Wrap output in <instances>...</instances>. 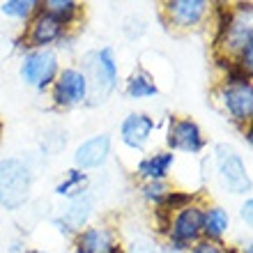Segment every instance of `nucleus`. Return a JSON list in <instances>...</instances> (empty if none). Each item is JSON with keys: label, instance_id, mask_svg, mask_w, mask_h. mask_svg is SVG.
<instances>
[{"label": "nucleus", "instance_id": "obj_1", "mask_svg": "<svg viewBox=\"0 0 253 253\" xmlns=\"http://www.w3.org/2000/svg\"><path fill=\"white\" fill-rule=\"evenodd\" d=\"M83 67H85L83 76L87 83V94L92 97V101H104L113 92L115 81H118V65L113 60V51L101 48L94 53H87Z\"/></svg>", "mask_w": 253, "mask_h": 253}, {"label": "nucleus", "instance_id": "obj_2", "mask_svg": "<svg viewBox=\"0 0 253 253\" xmlns=\"http://www.w3.org/2000/svg\"><path fill=\"white\" fill-rule=\"evenodd\" d=\"M33 184L30 168L21 159L0 161V205L7 210H16L28 200Z\"/></svg>", "mask_w": 253, "mask_h": 253}, {"label": "nucleus", "instance_id": "obj_3", "mask_svg": "<svg viewBox=\"0 0 253 253\" xmlns=\"http://www.w3.org/2000/svg\"><path fill=\"white\" fill-rule=\"evenodd\" d=\"M58 74V58L53 51L48 48H40L33 51L30 55H26V60L21 65V76L28 85L33 87H46Z\"/></svg>", "mask_w": 253, "mask_h": 253}, {"label": "nucleus", "instance_id": "obj_4", "mask_svg": "<svg viewBox=\"0 0 253 253\" xmlns=\"http://www.w3.org/2000/svg\"><path fill=\"white\" fill-rule=\"evenodd\" d=\"M216 159H219V173L221 180L233 193H244L249 189V175L244 168V161L235 154L233 147L219 145L216 147Z\"/></svg>", "mask_w": 253, "mask_h": 253}, {"label": "nucleus", "instance_id": "obj_5", "mask_svg": "<svg viewBox=\"0 0 253 253\" xmlns=\"http://www.w3.org/2000/svg\"><path fill=\"white\" fill-rule=\"evenodd\" d=\"M87 97V83L83 72L79 69H65L55 81V90H53V99L60 106H74Z\"/></svg>", "mask_w": 253, "mask_h": 253}, {"label": "nucleus", "instance_id": "obj_6", "mask_svg": "<svg viewBox=\"0 0 253 253\" xmlns=\"http://www.w3.org/2000/svg\"><path fill=\"white\" fill-rule=\"evenodd\" d=\"M223 104L235 120H249L253 115L251 83H228L223 87Z\"/></svg>", "mask_w": 253, "mask_h": 253}, {"label": "nucleus", "instance_id": "obj_7", "mask_svg": "<svg viewBox=\"0 0 253 253\" xmlns=\"http://www.w3.org/2000/svg\"><path fill=\"white\" fill-rule=\"evenodd\" d=\"M168 145L173 150H184V152H198L203 147V136L196 122L191 120H175L170 122L168 131Z\"/></svg>", "mask_w": 253, "mask_h": 253}, {"label": "nucleus", "instance_id": "obj_8", "mask_svg": "<svg viewBox=\"0 0 253 253\" xmlns=\"http://www.w3.org/2000/svg\"><path fill=\"white\" fill-rule=\"evenodd\" d=\"M111 154V138L108 136H94V138L85 140L83 145H79L74 161L79 168H97L108 159Z\"/></svg>", "mask_w": 253, "mask_h": 253}, {"label": "nucleus", "instance_id": "obj_9", "mask_svg": "<svg viewBox=\"0 0 253 253\" xmlns=\"http://www.w3.org/2000/svg\"><path fill=\"white\" fill-rule=\"evenodd\" d=\"M203 233V212L198 207H182L173 221V237L177 244L196 240Z\"/></svg>", "mask_w": 253, "mask_h": 253}, {"label": "nucleus", "instance_id": "obj_10", "mask_svg": "<svg viewBox=\"0 0 253 253\" xmlns=\"http://www.w3.org/2000/svg\"><path fill=\"white\" fill-rule=\"evenodd\" d=\"M152 126L154 122L147 118V115H140V113H131L122 122V140H125L129 147H143L152 133Z\"/></svg>", "mask_w": 253, "mask_h": 253}, {"label": "nucleus", "instance_id": "obj_11", "mask_svg": "<svg viewBox=\"0 0 253 253\" xmlns=\"http://www.w3.org/2000/svg\"><path fill=\"white\" fill-rule=\"evenodd\" d=\"M207 12V2L203 0H175L168 2V14L180 28L196 26Z\"/></svg>", "mask_w": 253, "mask_h": 253}, {"label": "nucleus", "instance_id": "obj_12", "mask_svg": "<svg viewBox=\"0 0 253 253\" xmlns=\"http://www.w3.org/2000/svg\"><path fill=\"white\" fill-rule=\"evenodd\" d=\"M76 251L79 253H115L113 237L104 228H87L79 235L76 242Z\"/></svg>", "mask_w": 253, "mask_h": 253}, {"label": "nucleus", "instance_id": "obj_13", "mask_svg": "<svg viewBox=\"0 0 253 253\" xmlns=\"http://www.w3.org/2000/svg\"><path fill=\"white\" fill-rule=\"evenodd\" d=\"M60 35H62V23L55 21L46 12H42L33 21V26H30V42H33V46H46L51 42L60 40Z\"/></svg>", "mask_w": 253, "mask_h": 253}, {"label": "nucleus", "instance_id": "obj_14", "mask_svg": "<svg viewBox=\"0 0 253 253\" xmlns=\"http://www.w3.org/2000/svg\"><path fill=\"white\" fill-rule=\"evenodd\" d=\"M223 33H226V44L230 51H242V48L251 44V21L249 14H242L240 19H228V23H223Z\"/></svg>", "mask_w": 253, "mask_h": 253}, {"label": "nucleus", "instance_id": "obj_15", "mask_svg": "<svg viewBox=\"0 0 253 253\" xmlns=\"http://www.w3.org/2000/svg\"><path fill=\"white\" fill-rule=\"evenodd\" d=\"M90 212H92V196H90V193H79V196L72 200V205L67 207L65 216H62L67 230H76V228H81L87 221Z\"/></svg>", "mask_w": 253, "mask_h": 253}, {"label": "nucleus", "instance_id": "obj_16", "mask_svg": "<svg viewBox=\"0 0 253 253\" xmlns=\"http://www.w3.org/2000/svg\"><path fill=\"white\" fill-rule=\"evenodd\" d=\"M170 166H173V152H159V154H154V157H147V159L140 161L138 173L143 177H147L150 182H157L168 173Z\"/></svg>", "mask_w": 253, "mask_h": 253}, {"label": "nucleus", "instance_id": "obj_17", "mask_svg": "<svg viewBox=\"0 0 253 253\" xmlns=\"http://www.w3.org/2000/svg\"><path fill=\"white\" fill-rule=\"evenodd\" d=\"M228 223H230V216L223 207H212V210H207L203 214V230L207 233L210 240H216L221 235L226 233Z\"/></svg>", "mask_w": 253, "mask_h": 253}, {"label": "nucleus", "instance_id": "obj_18", "mask_svg": "<svg viewBox=\"0 0 253 253\" xmlns=\"http://www.w3.org/2000/svg\"><path fill=\"white\" fill-rule=\"evenodd\" d=\"M159 92L157 85H154V81L147 76V74L138 72L133 74L131 79H129V85H126V94L133 97V99H143V97H154V94Z\"/></svg>", "mask_w": 253, "mask_h": 253}, {"label": "nucleus", "instance_id": "obj_19", "mask_svg": "<svg viewBox=\"0 0 253 253\" xmlns=\"http://www.w3.org/2000/svg\"><path fill=\"white\" fill-rule=\"evenodd\" d=\"M44 7H46V14H51L60 23H67L76 14V9H79V5L72 2V0H48Z\"/></svg>", "mask_w": 253, "mask_h": 253}, {"label": "nucleus", "instance_id": "obj_20", "mask_svg": "<svg viewBox=\"0 0 253 253\" xmlns=\"http://www.w3.org/2000/svg\"><path fill=\"white\" fill-rule=\"evenodd\" d=\"M35 2L33 0H9V2H2V12L7 16H16V19H26L28 14L33 12Z\"/></svg>", "mask_w": 253, "mask_h": 253}, {"label": "nucleus", "instance_id": "obj_21", "mask_svg": "<svg viewBox=\"0 0 253 253\" xmlns=\"http://www.w3.org/2000/svg\"><path fill=\"white\" fill-rule=\"evenodd\" d=\"M143 191H145V198L154 200V203H164V198H166L168 193H170V191H168V187H166V184H164L161 180L150 182V184H147Z\"/></svg>", "mask_w": 253, "mask_h": 253}, {"label": "nucleus", "instance_id": "obj_22", "mask_svg": "<svg viewBox=\"0 0 253 253\" xmlns=\"http://www.w3.org/2000/svg\"><path fill=\"white\" fill-rule=\"evenodd\" d=\"M85 180V175L83 173H79V170H72V173H69V177H67L65 182H60V184H58V189H55V191L60 193H69V189H74V187H79L81 182Z\"/></svg>", "mask_w": 253, "mask_h": 253}, {"label": "nucleus", "instance_id": "obj_23", "mask_svg": "<svg viewBox=\"0 0 253 253\" xmlns=\"http://www.w3.org/2000/svg\"><path fill=\"white\" fill-rule=\"evenodd\" d=\"M193 253H233V251H230V249H226L223 244H219V242L207 240V242H200L198 247L193 249Z\"/></svg>", "mask_w": 253, "mask_h": 253}, {"label": "nucleus", "instance_id": "obj_24", "mask_svg": "<svg viewBox=\"0 0 253 253\" xmlns=\"http://www.w3.org/2000/svg\"><path fill=\"white\" fill-rule=\"evenodd\" d=\"M129 253H159V251H157V247H154L150 240H143V237H140V240H136L131 244Z\"/></svg>", "mask_w": 253, "mask_h": 253}, {"label": "nucleus", "instance_id": "obj_25", "mask_svg": "<svg viewBox=\"0 0 253 253\" xmlns=\"http://www.w3.org/2000/svg\"><path fill=\"white\" fill-rule=\"evenodd\" d=\"M251 207H253V200H251V198H249L247 203L242 205V219L249 221V223H251Z\"/></svg>", "mask_w": 253, "mask_h": 253}, {"label": "nucleus", "instance_id": "obj_26", "mask_svg": "<svg viewBox=\"0 0 253 253\" xmlns=\"http://www.w3.org/2000/svg\"><path fill=\"white\" fill-rule=\"evenodd\" d=\"M164 253H180V251H177V249H173V247H170V249H166V251H164Z\"/></svg>", "mask_w": 253, "mask_h": 253}]
</instances>
